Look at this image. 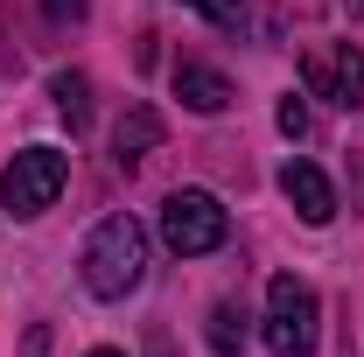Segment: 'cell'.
I'll return each mask as SVG.
<instances>
[{
    "mask_svg": "<svg viewBox=\"0 0 364 357\" xmlns=\"http://www.w3.org/2000/svg\"><path fill=\"white\" fill-rule=\"evenodd\" d=\"M85 287L98 294V302H127L140 287V273H147V231H140L127 211H112V218L98 224L85 238Z\"/></svg>",
    "mask_w": 364,
    "mask_h": 357,
    "instance_id": "obj_1",
    "label": "cell"
},
{
    "mask_svg": "<svg viewBox=\"0 0 364 357\" xmlns=\"http://www.w3.org/2000/svg\"><path fill=\"white\" fill-rule=\"evenodd\" d=\"M231 238V218L225 203L210 196V189H176L168 203H161V245L182 252V260H203V252H218Z\"/></svg>",
    "mask_w": 364,
    "mask_h": 357,
    "instance_id": "obj_2",
    "label": "cell"
},
{
    "mask_svg": "<svg viewBox=\"0 0 364 357\" xmlns=\"http://www.w3.org/2000/svg\"><path fill=\"white\" fill-rule=\"evenodd\" d=\"M63 182H70V154H56V147H21V154L0 169V203H7L14 218H43L49 203L63 196Z\"/></svg>",
    "mask_w": 364,
    "mask_h": 357,
    "instance_id": "obj_3",
    "label": "cell"
},
{
    "mask_svg": "<svg viewBox=\"0 0 364 357\" xmlns=\"http://www.w3.org/2000/svg\"><path fill=\"white\" fill-rule=\"evenodd\" d=\"M316 287L294 280V273H273L267 280V351L273 357H309L316 351Z\"/></svg>",
    "mask_w": 364,
    "mask_h": 357,
    "instance_id": "obj_4",
    "label": "cell"
},
{
    "mask_svg": "<svg viewBox=\"0 0 364 357\" xmlns=\"http://www.w3.org/2000/svg\"><path fill=\"white\" fill-rule=\"evenodd\" d=\"M301 85H309V98H329V105L350 112L364 98V49L358 43H316L301 56Z\"/></svg>",
    "mask_w": 364,
    "mask_h": 357,
    "instance_id": "obj_5",
    "label": "cell"
},
{
    "mask_svg": "<svg viewBox=\"0 0 364 357\" xmlns=\"http://www.w3.org/2000/svg\"><path fill=\"white\" fill-rule=\"evenodd\" d=\"M280 196L294 203L301 224H329V218H336V189H329V176H322L316 161H301V154L280 161Z\"/></svg>",
    "mask_w": 364,
    "mask_h": 357,
    "instance_id": "obj_6",
    "label": "cell"
},
{
    "mask_svg": "<svg viewBox=\"0 0 364 357\" xmlns=\"http://www.w3.org/2000/svg\"><path fill=\"white\" fill-rule=\"evenodd\" d=\"M176 98L189 105V112L218 119V112L231 105V85H225V70H210V63H176Z\"/></svg>",
    "mask_w": 364,
    "mask_h": 357,
    "instance_id": "obj_7",
    "label": "cell"
},
{
    "mask_svg": "<svg viewBox=\"0 0 364 357\" xmlns=\"http://www.w3.org/2000/svg\"><path fill=\"white\" fill-rule=\"evenodd\" d=\"M154 147H161V119H154L147 105H134V112L112 127V154H119V169H134L140 154H154Z\"/></svg>",
    "mask_w": 364,
    "mask_h": 357,
    "instance_id": "obj_8",
    "label": "cell"
},
{
    "mask_svg": "<svg viewBox=\"0 0 364 357\" xmlns=\"http://www.w3.org/2000/svg\"><path fill=\"white\" fill-rule=\"evenodd\" d=\"M49 98H56V112L70 119V134L91 119V85L77 78V70H56V78H49Z\"/></svg>",
    "mask_w": 364,
    "mask_h": 357,
    "instance_id": "obj_9",
    "label": "cell"
},
{
    "mask_svg": "<svg viewBox=\"0 0 364 357\" xmlns=\"http://www.w3.org/2000/svg\"><path fill=\"white\" fill-rule=\"evenodd\" d=\"M238 343H245V315L231 309V302H218V309H210V351L238 357Z\"/></svg>",
    "mask_w": 364,
    "mask_h": 357,
    "instance_id": "obj_10",
    "label": "cell"
},
{
    "mask_svg": "<svg viewBox=\"0 0 364 357\" xmlns=\"http://www.w3.org/2000/svg\"><path fill=\"white\" fill-rule=\"evenodd\" d=\"M182 7H196L210 28H231V36L245 28V0H182Z\"/></svg>",
    "mask_w": 364,
    "mask_h": 357,
    "instance_id": "obj_11",
    "label": "cell"
},
{
    "mask_svg": "<svg viewBox=\"0 0 364 357\" xmlns=\"http://www.w3.org/2000/svg\"><path fill=\"white\" fill-rule=\"evenodd\" d=\"M273 119H280V134H287V140H301V134H309V105H301L294 91L280 98V112H273Z\"/></svg>",
    "mask_w": 364,
    "mask_h": 357,
    "instance_id": "obj_12",
    "label": "cell"
},
{
    "mask_svg": "<svg viewBox=\"0 0 364 357\" xmlns=\"http://www.w3.org/2000/svg\"><path fill=\"white\" fill-rule=\"evenodd\" d=\"M85 7H91V0H43L49 21H85Z\"/></svg>",
    "mask_w": 364,
    "mask_h": 357,
    "instance_id": "obj_13",
    "label": "cell"
},
{
    "mask_svg": "<svg viewBox=\"0 0 364 357\" xmlns=\"http://www.w3.org/2000/svg\"><path fill=\"white\" fill-rule=\"evenodd\" d=\"M21 357H49V322H36V329H28V343H21Z\"/></svg>",
    "mask_w": 364,
    "mask_h": 357,
    "instance_id": "obj_14",
    "label": "cell"
},
{
    "mask_svg": "<svg viewBox=\"0 0 364 357\" xmlns=\"http://www.w3.org/2000/svg\"><path fill=\"white\" fill-rule=\"evenodd\" d=\"M147 357H176V343L168 336H147Z\"/></svg>",
    "mask_w": 364,
    "mask_h": 357,
    "instance_id": "obj_15",
    "label": "cell"
},
{
    "mask_svg": "<svg viewBox=\"0 0 364 357\" xmlns=\"http://www.w3.org/2000/svg\"><path fill=\"white\" fill-rule=\"evenodd\" d=\"M91 357H119V351H91Z\"/></svg>",
    "mask_w": 364,
    "mask_h": 357,
    "instance_id": "obj_16",
    "label": "cell"
}]
</instances>
